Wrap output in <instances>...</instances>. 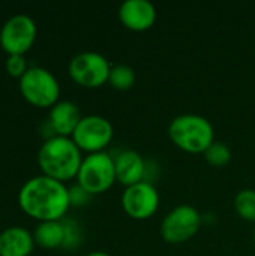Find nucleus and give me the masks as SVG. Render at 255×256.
<instances>
[{
	"mask_svg": "<svg viewBox=\"0 0 255 256\" xmlns=\"http://www.w3.org/2000/svg\"><path fill=\"white\" fill-rule=\"evenodd\" d=\"M122 208L134 220L150 219L159 207V192L150 182H141L125 188Z\"/></svg>",
	"mask_w": 255,
	"mask_h": 256,
	"instance_id": "9d476101",
	"label": "nucleus"
},
{
	"mask_svg": "<svg viewBox=\"0 0 255 256\" xmlns=\"http://www.w3.org/2000/svg\"><path fill=\"white\" fill-rule=\"evenodd\" d=\"M171 142L186 153H204L215 142L212 123L198 114H180L168 124Z\"/></svg>",
	"mask_w": 255,
	"mask_h": 256,
	"instance_id": "7ed1b4c3",
	"label": "nucleus"
},
{
	"mask_svg": "<svg viewBox=\"0 0 255 256\" xmlns=\"http://www.w3.org/2000/svg\"><path fill=\"white\" fill-rule=\"evenodd\" d=\"M18 204L26 214L39 222L62 220L71 207L69 189L65 183L41 174L21 186Z\"/></svg>",
	"mask_w": 255,
	"mask_h": 256,
	"instance_id": "f257e3e1",
	"label": "nucleus"
},
{
	"mask_svg": "<svg viewBox=\"0 0 255 256\" xmlns=\"http://www.w3.org/2000/svg\"><path fill=\"white\" fill-rule=\"evenodd\" d=\"M65 226V243L63 249H75L81 243V230L80 225L75 220L71 219H62Z\"/></svg>",
	"mask_w": 255,
	"mask_h": 256,
	"instance_id": "6ab92c4d",
	"label": "nucleus"
},
{
	"mask_svg": "<svg viewBox=\"0 0 255 256\" xmlns=\"http://www.w3.org/2000/svg\"><path fill=\"white\" fill-rule=\"evenodd\" d=\"M35 244L44 249H57L63 248L65 243V226L62 220H48L39 222L33 231Z\"/></svg>",
	"mask_w": 255,
	"mask_h": 256,
	"instance_id": "2eb2a0df",
	"label": "nucleus"
},
{
	"mask_svg": "<svg viewBox=\"0 0 255 256\" xmlns=\"http://www.w3.org/2000/svg\"><path fill=\"white\" fill-rule=\"evenodd\" d=\"M111 64L105 56L96 51H83L74 56L68 64L74 82L86 88H98L108 82Z\"/></svg>",
	"mask_w": 255,
	"mask_h": 256,
	"instance_id": "423d86ee",
	"label": "nucleus"
},
{
	"mask_svg": "<svg viewBox=\"0 0 255 256\" xmlns=\"http://www.w3.org/2000/svg\"><path fill=\"white\" fill-rule=\"evenodd\" d=\"M113 135L114 130L110 120L102 116L90 114L84 116L80 120L71 138L81 152H87V154H92L104 152L110 146Z\"/></svg>",
	"mask_w": 255,
	"mask_h": 256,
	"instance_id": "6e6552de",
	"label": "nucleus"
},
{
	"mask_svg": "<svg viewBox=\"0 0 255 256\" xmlns=\"http://www.w3.org/2000/svg\"><path fill=\"white\" fill-rule=\"evenodd\" d=\"M5 68H6V72L14 76V78H21L26 72H27V64H26V58L24 56H20V54H11L8 56V60L5 63Z\"/></svg>",
	"mask_w": 255,
	"mask_h": 256,
	"instance_id": "aec40b11",
	"label": "nucleus"
},
{
	"mask_svg": "<svg viewBox=\"0 0 255 256\" xmlns=\"http://www.w3.org/2000/svg\"><path fill=\"white\" fill-rule=\"evenodd\" d=\"M234 210L246 222H255V190L243 189L234 196Z\"/></svg>",
	"mask_w": 255,
	"mask_h": 256,
	"instance_id": "f3484780",
	"label": "nucleus"
},
{
	"mask_svg": "<svg viewBox=\"0 0 255 256\" xmlns=\"http://www.w3.org/2000/svg\"><path fill=\"white\" fill-rule=\"evenodd\" d=\"M38 34L35 20L27 14H17L8 18L0 28V45L8 56H24L35 44Z\"/></svg>",
	"mask_w": 255,
	"mask_h": 256,
	"instance_id": "1a4fd4ad",
	"label": "nucleus"
},
{
	"mask_svg": "<svg viewBox=\"0 0 255 256\" xmlns=\"http://www.w3.org/2000/svg\"><path fill=\"white\" fill-rule=\"evenodd\" d=\"M90 198H92V195L89 192H86L80 184H75V186L69 188L71 206H74V207H84L90 201Z\"/></svg>",
	"mask_w": 255,
	"mask_h": 256,
	"instance_id": "412c9836",
	"label": "nucleus"
},
{
	"mask_svg": "<svg viewBox=\"0 0 255 256\" xmlns=\"http://www.w3.org/2000/svg\"><path fill=\"white\" fill-rule=\"evenodd\" d=\"M252 238H254V242H255V228H254V232H252Z\"/></svg>",
	"mask_w": 255,
	"mask_h": 256,
	"instance_id": "5701e85b",
	"label": "nucleus"
},
{
	"mask_svg": "<svg viewBox=\"0 0 255 256\" xmlns=\"http://www.w3.org/2000/svg\"><path fill=\"white\" fill-rule=\"evenodd\" d=\"M116 182V166L111 154L107 152H99L83 158L77 174V184H80L92 196L107 192Z\"/></svg>",
	"mask_w": 255,
	"mask_h": 256,
	"instance_id": "20e7f679",
	"label": "nucleus"
},
{
	"mask_svg": "<svg viewBox=\"0 0 255 256\" xmlns=\"http://www.w3.org/2000/svg\"><path fill=\"white\" fill-rule=\"evenodd\" d=\"M108 84L120 92L129 90L135 84V70L128 64H113L110 70Z\"/></svg>",
	"mask_w": 255,
	"mask_h": 256,
	"instance_id": "dca6fc26",
	"label": "nucleus"
},
{
	"mask_svg": "<svg viewBox=\"0 0 255 256\" xmlns=\"http://www.w3.org/2000/svg\"><path fill=\"white\" fill-rule=\"evenodd\" d=\"M117 183L129 188L147 180V162L135 150H123L114 158Z\"/></svg>",
	"mask_w": 255,
	"mask_h": 256,
	"instance_id": "f8f14e48",
	"label": "nucleus"
},
{
	"mask_svg": "<svg viewBox=\"0 0 255 256\" xmlns=\"http://www.w3.org/2000/svg\"><path fill=\"white\" fill-rule=\"evenodd\" d=\"M86 256H110L107 252H102V250H95V252H90Z\"/></svg>",
	"mask_w": 255,
	"mask_h": 256,
	"instance_id": "4be33fe9",
	"label": "nucleus"
},
{
	"mask_svg": "<svg viewBox=\"0 0 255 256\" xmlns=\"http://www.w3.org/2000/svg\"><path fill=\"white\" fill-rule=\"evenodd\" d=\"M20 92L29 104L39 108H51L59 102L60 84L48 69L32 66L20 78Z\"/></svg>",
	"mask_w": 255,
	"mask_h": 256,
	"instance_id": "39448f33",
	"label": "nucleus"
},
{
	"mask_svg": "<svg viewBox=\"0 0 255 256\" xmlns=\"http://www.w3.org/2000/svg\"><path fill=\"white\" fill-rule=\"evenodd\" d=\"M33 248V234L23 226H9L0 232V256H29Z\"/></svg>",
	"mask_w": 255,
	"mask_h": 256,
	"instance_id": "4468645a",
	"label": "nucleus"
},
{
	"mask_svg": "<svg viewBox=\"0 0 255 256\" xmlns=\"http://www.w3.org/2000/svg\"><path fill=\"white\" fill-rule=\"evenodd\" d=\"M201 228L200 212L189 206L180 204L165 214L161 222V237L170 244H182L189 242Z\"/></svg>",
	"mask_w": 255,
	"mask_h": 256,
	"instance_id": "0eeeda50",
	"label": "nucleus"
},
{
	"mask_svg": "<svg viewBox=\"0 0 255 256\" xmlns=\"http://www.w3.org/2000/svg\"><path fill=\"white\" fill-rule=\"evenodd\" d=\"M83 118L80 108L71 100H59L50 108L48 124L54 135L59 136H72L75 128Z\"/></svg>",
	"mask_w": 255,
	"mask_h": 256,
	"instance_id": "ddd939ff",
	"label": "nucleus"
},
{
	"mask_svg": "<svg viewBox=\"0 0 255 256\" xmlns=\"http://www.w3.org/2000/svg\"><path fill=\"white\" fill-rule=\"evenodd\" d=\"M119 20L132 32L149 30L156 21V9L149 0H126L119 8Z\"/></svg>",
	"mask_w": 255,
	"mask_h": 256,
	"instance_id": "9b49d317",
	"label": "nucleus"
},
{
	"mask_svg": "<svg viewBox=\"0 0 255 256\" xmlns=\"http://www.w3.org/2000/svg\"><path fill=\"white\" fill-rule=\"evenodd\" d=\"M204 159L209 165L215 168H222L230 164L231 160V150L225 142L215 141L204 153Z\"/></svg>",
	"mask_w": 255,
	"mask_h": 256,
	"instance_id": "a211bd4d",
	"label": "nucleus"
},
{
	"mask_svg": "<svg viewBox=\"0 0 255 256\" xmlns=\"http://www.w3.org/2000/svg\"><path fill=\"white\" fill-rule=\"evenodd\" d=\"M81 162V150L71 136L53 135L38 152V165L42 174L62 183L77 178Z\"/></svg>",
	"mask_w": 255,
	"mask_h": 256,
	"instance_id": "f03ea898",
	"label": "nucleus"
}]
</instances>
